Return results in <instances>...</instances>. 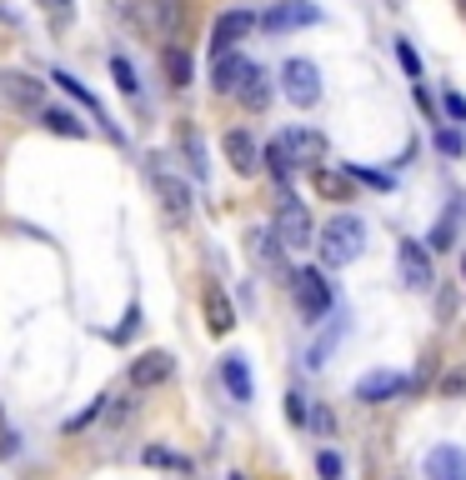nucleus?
Masks as SVG:
<instances>
[{
    "instance_id": "f257e3e1",
    "label": "nucleus",
    "mask_w": 466,
    "mask_h": 480,
    "mask_svg": "<svg viewBox=\"0 0 466 480\" xmlns=\"http://www.w3.org/2000/svg\"><path fill=\"white\" fill-rule=\"evenodd\" d=\"M311 246H321V266H331V270H341V266H351V260L361 256V246H366V225L357 221V215H331V221L316 231V240Z\"/></svg>"
},
{
    "instance_id": "f03ea898",
    "label": "nucleus",
    "mask_w": 466,
    "mask_h": 480,
    "mask_svg": "<svg viewBox=\"0 0 466 480\" xmlns=\"http://www.w3.org/2000/svg\"><path fill=\"white\" fill-rule=\"evenodd\" d=\"M271 235L281 240L286 250H306L316 240V225H311V211H306L296 195H286L281 191V205H276V225H271Z\"/></svg>"
},
{
    "instance_id": "7ed1b4c3",
    "label": "nucleus",
    "mask_w": 466,
    "mask_h": 480,
    "mask_svg": "<svg viewBox=\"0 0 466 480\" xmlns=\"http://www.w3.org/2000/svg\"><path fill=\"white\" fill-rule=\"evenodd\" d=\"M281 96L291 100L296 110H311L316 100H321V71H316L306 55H296V61L281 65Z\"/></svg>"
},
{
    "instance_id": "20e7f679",
    "label": "nucleus",
    "mask_w": 466,
    "mask_h": 480,
    "mask_svg": "<svg viewBox=\"0 0 466 480\" xmlns=\"http://www.w3.org/2000/svg\"><path fill=\"white\" fill-rule=\"evenodd\" d=\"M291 296H296V310H301V320H326V310H331V286H326L321 266H306L291 276Z\"/></svg>"
},
{
    "instance_id": "39448f33",
    "label": "nucleus",
    "mask_w": 466,
    "mask_h": 480,
    "mask_svg": "<svg viewBox=\"0 0 466 480\" xmlns=\"http://www.w3.org/2000/svg\"><path fill=\"white\" fill-rule=\"evenodd\" d=\"M276 146H281V155L291 160V171H306V165H326V136L321 130H306V126H291L276 136Z\"/></svg>"
},
{
    "instance_id": "423d86ee",
    "label": "nucleus",
    "mask_w": 466,
    "mask_h": 480,
    "mask_svg": "<svg viewBox=\"0 0 466 480\" xmlns=\"http://www.w3.org/2000/svg\"><path fill=\"white\" fill-rule=\"evenodd\" d=\"M0 96L11 100L15 110H25V116H41L45 80H35V75H25V71H0Z\"/></svg>"
},
{
    "instance_id": "0eeeda50",
    "label": "nucleus",
    "mask_w": 466,
    "mask_h": 480,
    "mask_svg": "<svg viewBox=\"0 0 466 480\" xmlns=\"http://www.w3.org/2000/svg\"><path fill=\"white\" fill-rule=\"evenodd\" d=\"M261 25L271 35H286V31H306V25H321V11H316L311 0H281L271 11L261 15Z\"/></svg>"
},
{
    "instance_id": "6e6552de",
    "label": "nucleus",
    "mask_w": 466,
    "mask_h": 480,
    "mask_svg": "<svg viewBox=\"0 0 466 480\" xmlns=\"http://www.w3.org/2000/svg\"><path fill=\"white\" fill-rule=\"evenodd\" d=\"M251 25H256V15H251V11H226V15H216V25H211V61H216V55L241 51V41L251 35Z\"/></svg>"
},
{
    "instance_id": "1a4fd4ad",
    "label": "nucleus",
    "mask_w": 466,
    "mask_h": 480,
    "mask_svg": "<svg viewBox=\"0 0 466 480\" xmlns=\"http://www.w3.org/2000/svg\"><path fill=\"white\" fill-rule=\"evenodd\" d=\"M396 266H402L406 290H432L436 270H432V256H426L422 240H402V246H396Z\"/></svg>"
},
{
    "instance_id": "9d476101",
    "label": "nucleus",
    "mask_w": 466,
    "mask_h": 480,
    "mask_svg": "<svg viewBox=\"0 0 466 480\" xmlns=\"http://www.w3.org/2000/svg\"><path fill=\"white\" fill-rule=\"evenodd\" d=\"M116 15L130 25V35L156 41L161 35V0H116Z\"/></svg>"
},
{
    "instance_id": "9b49d317",
    "label": "nucleus",
    "mask_w": 466,
    "mask_h": 480,
    "mask_svg": "<svg viewBox=\"0 0 466 480\" xmlns=\"http://www.w3.org/2000/svg\"><path fill=\"white\" fill-rule=\"evenodd\" d=\"M351 391H357L361 406H386V400H396V395L406 391V381L396 371H366L357 385H351Z\"/></svg>"
},
{
    "instance_id": "f8f14e48",
    "label": "nucleus",
    "mask_w": 466,
    "mask_h": 480,
    "mask_svg": "<svg viewBox=\"0 0 466 480\" xmlns=\"http://www.w3.org/2000/svg\"><path fill=\"white\" fill-rule=\"evenodd\" d=\"M221 150H226V160H231V171L236 175H256L261 171V146H256L251 130H226V136H221Z\"/></svg>"
},
{
    "instance_id": "ddd939ff",
    "label": "nucleus",
    "mask_w": 466,
    "mask_h": 480,
    "mask_svg": "<svg viewBox=\"0 0 466 480\" xmlns=\"http://www.w3.org/2000/svg\"><path fill=\"white\" fill-rule=\"evenodd\" d=\"M251 71H256V65H251L241 51H231V55H216V65H211V86H216L221 96H236V90L251 80Z\"/></svg>"
},
{
    "instance_id": "4468645a",
    "label": "nucleus",
    "mask_w": 466,
    "mask_h": 480,
    "mask_svg": "<svg viewBox=\"0 0 466 480\" xmlns=\"http://www.w3.org/2000/svg\"><path fill=\"white\" fill-rule=\"evenodd\" d=\"M171 355L166 351H146V355H136L130 361V391H156L161 381H171Z\"/></svg>"
},
{
    "instance_id": "2eb2a0df",
    "label": "nucleus",
    "mask_w": 466,
    "mask_h": 480,
    "mask_svg": "<svg viewBox=\"0 0 466 480\" xmlns=\"http://www.w3.org/2000/svg\"><path fill=\"white\" fill-rule=\"evenodd\" d=\"M422 470H426V480H466V450L461 446H432Z\"/></svg>"
},
{
    "instance_id": "dca6fc26",
    "label": "nucleus",
    "mask_w": 466,
    "mask_h": 480,
    "mask_svg": "<svg viewBox=\"0 0 466 480\" xmlns=\"http://www.w3.org/2000/svg\"><path fill=\"white\" fill-rule=\"evenodd\" d=\"M201 310H206V331L211 335H231V331H236V306L226 300V290H221V286L201 290Z\"/></svg>"
},
{
    "instance_id": "f3484780",
    "label": "nucleus",
    "mask_w": 466,
    "mask_h": 480,
    "mask_svg": "<svg viewBox=\"0 0 466 480\" xmlns=\"http://www.w3.org/2000/svg\"><path fill=\"white\" fill-rule=\"evenodd\" d=\"M156 195H161V205H166V215H171L176 225L191 215V185L181 181V175H171V171H156Z\"/></svg>"
},
{
    "instance_id": "a211bd4d",
    "label": "nucleus",
    "mask_w": 466,
    "mask_h": 480,
    "mask_svg": "<svg viewBox=\"0 0 466 480\" xmlns=\"http://www.w3.org/2000/svg\"><path fill=\"white\" fill-rule=\"evenodd\" d=\"M311 185H316V195H321V201H337V205H347L351 195H357L351 171H337V165H316V171H311Z\"/></svg>"
},
{
    "instance_id": "6ab92c4d",
    "label": "nucleus",
    "mask_w": 466,
    "mask_h": 480,
    "mask_svg": "<svg viewBox=\"0 0 466 480\" xmlns=\"http://www.w3.org/2000/svg\"><path fill=\"white\" fill-rule=\"evenodd\" d=\"M221 381H226V391L236 395V400H251V371H246L241 355H226V361H221Z\"/></svg>"
},
{
    "instance_id": "aec40b11",
    "label": "nucleus",
    "mask_w": 466,
    "mask_h": 480,
    "mask_svg": "<svg viewBox=\"0 0 466 480\" xmlns=\"http://www.w3.org/2000/svg\"><path fill=\"white\" fill-rule=\"evenodd\" d=\"M41 126L51 130V136L86 140V120H76V116H71V110H45V106H41Z\"/></svg>"
},
{
    "instance_id": "412c9836",
    "label": "nucleus",
    "mask_w": 466,
    "mask_h": 480,
    "mask_svg": "<svg viewBox=\"0 0 466 480\" xmlns=\"http://www.w3.org/2000/svg\"><path fill=\"white\" fill-rule=\"evenodd\" d=\"M161 65H166V75H171V86H191L195 80V65H191V55H185L181 45H166Z\"/></svg>"
},
{
    "instance_id": "4be33fe9",
    "label": "nucleus",
    "mask_w": 466,
    "mask_h": 480,
    "mask_svg": "<svg viewBox=\"0 0 466 480\" xmlns=\"http://www.w3.org/2000/svg\"><path fill=\"white\" fill-rule=\"evenodd\" d=\"M146 466H156V470H176V475H191V460L176 456V450H166V446H146Z\"/></svg>"
},
{
    "instance_id": "5701e85b",
    "label": "nucleus",
    "mask_w": 466,
    "mask_h": 480,
    "mask_svg": "<svg viewBox=\"0 0 466 480\" xmlns=\"http://www.w3.org/2000/svg\"><path fill=\"white\" fill-rule=\"evenodd\" d=\"M51 80H55V86H61V90H65V96H76V100H81V106H86V110H90V116H96V120H106V116H100V106H96V100H90V90H86V86H81L76 75H65V71H51Z\"/></svg>"
},
{
    "instance_id": "b1692460",
    "label": "nucleus",
    "mask_w": 466,
    "mask_h": 480,
    "mask_svg": "<svg viewBox=\"0 0 466 480\" xmlns=\"http://www.w3.org/2000/svg\"><path fill=\"white\" fill-rule=\"evenodd\" d=\"M281 240H276L271 231H251V250H256V260H266V266H276V260H281Z\"/></svg>"
},
{
    "instance_id": "393cba45",
    "label": "nucleus",
    "mask_w": 466,
    "mask_h": 480,
    "mask_svg": "<svg viewBox=\"0 0 466 480\" xmlns=\"http://www.w3.org/2000/svg\"><path fill=\"white\" fill-rule=\"evenodd\" d=\"M236 96L246 100L251 110H261V106H266V80H261V71H251V80H246V86L236 90Z\"/></svg>"
},
{
    "instance_id": "a878e982",
    "label": "nucleus",
    "mask_w": 466,
    "mask_h": 480,
    "mask_svg": "<svg viewBox=\"0 0 466 480\" xmlns=\"http://www.w3.org/2000/svg\"><path fill=\"white\" fill-rule=\"evenodd\" d=\"M396 61H402V71L412 75V80H422V55H416L412 41H396Z\"/></svg>"
},
{
    "instance_id": "bb28decb",
    "label": "nucleus",
    "mask_w": 466,
    "mask_h": 480,
    "mask_svg": "<svg viewBox=\"0 0 466 480\" xmlns=\"http://www.w3.org/2000/svg\"><path fill=\"white\" fill-rule=\"evenodd\" d=\"M110 75H116V86L126 90V96H136V90H141V86H136V71H130V61H120V55L110 61Z\"/></svg>"
},
{
    "instance_id": "cd10ccee",
    "label": "nucleus",
    "mask_w": 466,
    "mask_h": 480,
    "mask_svg": "<svg viewBox=\"0 0 466 480\" xmlns=\"http://www.w3.org/2000/svg\"><path fill=\"white\" fill-rule=\"evenodd\" d=\"M316 475H321V480H341V456H337V450H321V456H316Z\"/></svg>"
},
{
    "instance_id": "c85d7f7f",
    "label": "nucleus",
    "mask_w": 466,
    "mask_h": 480,
    "mask_svg": "<svg viewBox=\"0 0 466 480\" xmlns=\"http://www.w3.org/2000/svg\"><path fill=\"white\" fill-rule=\"evenodd\" d=\"M442 400H452V395H466V371H452V375H442Z\"/></svg>"
},
{
    "instance_id": "c756f323",
    "label": "nucleus",
    "mask_w": 466,
    "mask_h": 480,
    "mask_svg": "<svg viewBox=\"0 0 466 480\" xmlns=\"http://www.w3.org/2000/svg\"><path fill=\"white\" fill-rule=\"evenodd\" d=\"M436 150H442V155H461V136H456V130H436Z\"/></svg>"
},
{
    "instance_id": "7c9ffc66",
    "label": "nucleus",
    "mask_w": 466,
    "mask_h": 480,
    "mask_svg": "<svg viewBox=\"0 0 466 480\" xmlns=\"http://www.w3.org/2000/svg\"><path fill=\"white\" fill-rule=\"evenodd\" d=\"M442 106H446V116H452V120H466V100L456 96V90H446V96H442Z\"/></svg>"
},
{
    "instance_id": "2f4dec72",
    "label": "nucleus",
    "mask_w": 466,
    "mask_h": 480,
    "mask_svg": "<svg viewBox=\"0 0 466 480\" xmlns=\"http://www.w3.org/2000/svg\"><path fill=\"white\" fill-rule=\"evenodd\" d=\"M432 246H436V250L452 246V221H436V225H432Z\"/></svg>"
},
{
    "instance_id": "473e14b6",
    "label": "nucleus",
    "mask_w": 466,
    "mask_h": 480,
    "mask_svg": "<svg viewBox=\"0 0 466 480\" xmlns=\"http://www.w3.org/2000/svg\"><path fill=\"white\" fill-rule=\"evenodd\" d=\"M286 416H291L296 426H306V400L301 395H286Z\"/></svg>"
},
{
    "instance_id": "72a5a7b5",
    "label": "nucleus",
    "mask_w": 466,
    "mask_h": 480,
    "mask_svg": "<svg viewBox=\"0 0 466 480\" xmlns=\"http://www.w3.org/2000/svg\"><path fill=\"white\" fill-rule=\"evenodd\" d=\"M226 480H246V475H241V470H231V475H226Z\"/></svg>"
},
{
    "instance_id": "f704fd0d",
    "label": "nucleus",
    "mask_w": 466,
    "mask_h": 480,
    "mask_svg": "<svg viewBox=\"0 0 466 480\" xmlns=\"http://www.w3.org/2000/svg\"><path fill=\"white\" fill-rule=\"evenodd\" d=\"M461 280H466V256H461Z\"/></svg>"
}]
</instances>
